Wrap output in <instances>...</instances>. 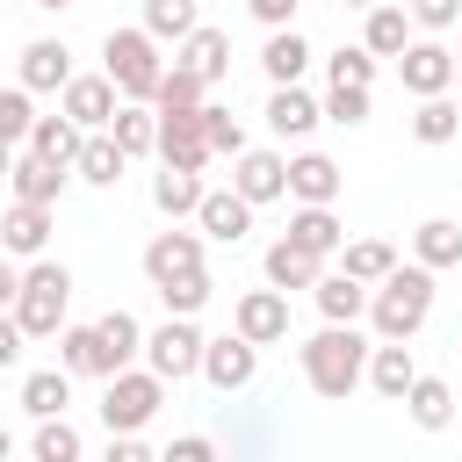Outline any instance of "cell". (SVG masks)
<instances>
[{
	"instance_id": "obj_4",
	"label": "cell",
	"mask_w": 462,
	"mask_h": 462,
	"mask_svg": "<svg viewBox=\"0 0 462 462\" xmlns=\"http://www.w3.org/2000/svg\"><path fill=\"white\" fill-rule=\"evenodd\" d=\"M159 51H152V29H116L108 36V79L130 94V101H144L152 87H159Z\"/></svg>"
},
{
	"instance_id": "obj_5",
	"label": "cell",
	"mask_w": 462,
	"mask_h": 462,
	"mask_svg": "<svg viewBox=\"0 0 462 462\" xmlns=\"http://www.w3.org/2000/svg\"><path fill=\"white\" fill-rule=\"evenodd\" d=\"M152 411H159V368H152V375H123V368H116V375H108V397H101V419H108L116 433H130V426H144Z\"/></svg>"
},
{
	"instance_id": "obj_34",
	"label": "cell",
	"mask_w": 462,
	"mask_h": 462,
	"mask_svg": "<svg viewBox=\"0 0 462 462\" xmlns=\"http://www.w3.org/2000/svg\"><path fill=\"white\" fill-rule=\"evenodd\" d=\"M368 51H375V58L404 51V7H390V0H375V7H368Z\"/></svg>"
},
{
	"instance_id": "obj_21",
	"label": "cell",
	"mask_w": 462,
	"mask_h": 462,
	"mask_svg": "<svg viewBox=\"0 0 462 462\" xmlns=\"http://www.w3.org/2000/svg\"><path fill=\"white\" fill-rule=\"evenodd\" d=\"M58 354H65V368H79V375H116V361H108V346H101V325H72V332L58 339Z\"/></svg>"
},
{
	"instance_id": "obj_42",
	"label": "cell",
	"mask_w": 462,
	"mask_h": 462,
	"mask_svg": "<svg viewBox=\"0 0 462 462\" xmlns=\"http://www.w3.org/2000/svg\"><path fill=\"white\" fill-rule=\"evenodd\" d=\"M36 455H43V462H72V455H79V433L51 411V419H43V433H36Z\"/></svg>"
},
{
	"instance_id": "obj_40",
	"label": "cell",
	"mask_w": 462,
	"mask_h": 462,
	"mask_svg": "<svg viewBox=\"0 0 462 462\" xmlns=\"http://www.w3.org/2000/svg\"><path fill=\"white\" fill-rule=\"evenodd\" d=\"M375 79V51H332V87H368Z\"/></svg>"
},
{
	"instance_id": "obj_26",
	"label": "cell",
	"mask_w": 462,
	"mask_h": 462,
	"mask_svg": "<svg viewBox=\"0 0 462 462\" xmlns=\"http://www.w3.org/2000/svg\"><path fill=\"white\" fill-rule=\"evenodd\" d=\"M260 65H267V72H274V87H282V79H296V72L310 65V43H303L296 29H274V36H267V51H260Z\"/></svg>"
},
{
	"instance_id": "obj_41",
	"label": "cell",
	"mask_w": 462,
	"mask_h": 462,
	"mask_svg": "<svg viewBox=\"0 0 462 462\" xmlns=\"http://www.w3.org/2000/svg\"><path fill=\"white\" fill-rule=\"evenodd\" d=\"M202 130H209V152H231V159L245 152V130L231 123V108H209V101H202Z\"/></svg>"
},
{
	"instance_id": "obj_18",
	"label": "cell",
	"mask_w": 462,
	"mask_h": 462,
	"mask_svg": "<svg viewBox=\"0 0 462 462\" xmlns=\"http://www.w3.org/2000/svg\"><path fill=\"white\" fill-rule=\"evenodd\" d=\"M58 188H65V159H51V152H36V144H29V159H14V195L51 202Z\"/></svg>"
},
{
	"instance_id": "obj_19",
	"label": "cell",
	"mask_w": 462,
	"mask_h": 462,
	"mask_svg": "<svg viewBox=\"0 0 462 462\" xmlns=\"http://www.w3.org/2000/svg\"><path fill=\"white\" fill-rule=\"evenodd\" d=\"M289 188H296L303 202H332V195H339V166H332L325 152H303V159H289Z\"/></svg>"
},
{
	"instance_id": "obj_46",
	"label": "cell",
	"mask_w": 462,
	"mask_h": 462,
	"mask_svg": "<svg viewBox=\"0 0 462 462\" xmlns=\"http://www.w3.org/2000/svg\"><path fill=\"white\" fill-rule=\"evenodd\" d=\"M411 14H419L426 29H448V22H455V0H411Z\"/></svg>"
},
{
	"instance_id": "obj_24",
	"label": "cell",
	"mask_w": 462,
	"mask_h": 462,
	"mask_svg": "<svg viewBox=\"0 0 462 462\" xmlns=\"http://www.w3.org/2000/svg\"><path fill=\"white\" fill-rule=\"evenodd\" d=\"M65 79H72L65 43H51V36H43V43H29V51H22V87H65Z\"/></svg>"
},
{
	"instance_id": "obj_39",
	"label": "cell",
	"mask_w": 462,
	"mask_h": 462,
	"mask_svg": "<svg viewBox=\"0 0 462 462\" xmlns=\"http://www.w3.org/2000/svg\"><path fill=\"white\" fill-rule=\"evenodd\" d=\"M397 267V253L383 245V238H361V245H346V274H361V282H383Z\"/></svg>"
},
{
	"instance_id": "obj_12",
	"label": "cell",
	"mask_w": 462,
	"mask_h": 462,
	"mask_svg": "<svg viewBox=\"0 0 462 462\" xmlns=\"http://www.w3.org/2000/svg\"><path fill=\"white\" fill-rule=\"evenodd\" d=\"M238 332H245L253 346L282 339V332H289V303H282V289H253V296H238Z\"/></svg>"
},
{
	"instance_id": "obj_22",
	"label": "cell",
	"mask_w": 462,
	"mask_h": 462,
	"mask_svg": "<svg viewBox=\"0 0 462 462\" xmlns=\"http://www.w3.org/2000/svg\"><path fill=\"white\" fill-rule=\"evenodd\" d=\"M180 65H188V72H202V79H217V72L231 65V36L195 22V29H188V51H180Z\"/></svg>"
},
{
	"instance_id": "obj_53",
	"label": "cell",
	"mask_w": 462,
	"mask_h": 462,
	"mask_svg": "<svg viewBox=\"0 0 462 462\" xmlns=\"http://www.w3.org/2000/svg\"><path fill=\"white\" fill-rule=\"evenodd\" d=\"M346 7H375V0H346Z\"/></svg>"
},
{
	"instance_id": "obj_28",
	"label": "cell",
	"mask_w": 462,
	"mask_h": 462,
	"mask_svg": "<svg viewBox=\"0 0 462 462\" xmlns=\"http://www.w3.org/2000/svg\"><path fill=\"white\" fill-rule=\"evenodd\" d=\"M123 159H130V152H123V144H116V137H87V144H79V159H72V166H79V173H87V180H101V188H108V180H123Z\"/></svg>"
},
{
	"instance_id": "obj_32",
	"label": "cell",
	"mask_w": 462,
	"mask_h": 462,
	"mask_svg": "<svg viewBox=\"0 0 462 462\" xmlns=\"http://www.w3.org/2000/svg\"><path fill=\"white\" fill-rule=\"evenodd\" d=\"M152 195H159V209H166V217H188V209L202 202V188H195V166H166Z\"/></svg>"
},
{
	"instance_id": "obj_14",
	"label": "cell",
	"mask_w": 462,
	"mask_h": 462,
	"mask_svg": "<svg viewBox=\"0 0 462 462\" xmlns=\"http://www.w3.org/2000/svg\"><path fill=\"white\" fill-rule=\"evenodd\" d=\"M195 217H202V231H209V238H245L253 202H245L238 188H217V195H202V202H195Z\"/></svg>"
},
{
	"instance_id": "obj_25",
	"label": "cell",
	"mask_w": 462,
	"mask_h": 462,
	"mask_svg": "<svg viewBox=\"0 0 462 462\" xmlns=\"http://www.w3.org/2000/svg\"><path fill=\"white\" fill-rule=\"evenodd\" d=\"M404 404H411V419H419V426H448V419H455V397H448V383H440V375H411Z\"/></svg>"
},
{
	"instance_id": "obj_27",
	"label": "cell",
	"mask_w": 462,
	"mask_h": 462,
	"mask_svg": "<svg viewBox=\"0 0 462 462\" xmlns=\"http://www.w3.org/2000/svg\"><path fill=\"white\" fill-rule=\"evenodd\" d=\"M419 260H426V267H455V260H462V224L426 217V224H419Z\"/></svg>"
},
{
	"instance_id": "obj_35",
	"label": "cell",
	"mask_w": 462,
	"mask_h": 462,
	"mask_svg": "<svg viewBox=\"0 0 462 462\" xmlns=\"http://www.w3.org/2000/svg\"><path fill=\"white\" fill-rule=\"evenodd\" d=\"M455 123H462V108H455V101H440V94H426V101H419V116H411V130H419L426 144H448V137H455Z\"/></svg>"
},
{
	"instance_id": "obj_51",
	"label": "cell",
	"mask_w": 462,
	"mask_h": 462,
	"mask_svg": "<svg viewBox=\"0 0 462 462\" xmlns=\"http://www.w3.org/2000/svg\"><path fill=\"white\" fill-rule=\"evenodd\" d=\"M0 173H14V144L7 137H0Z\"/></svg>"
},
{
	"instance_id": "obj_17",
	"label": "cell",
	"mask_w": 462,
	"mask_h": 462,
	"mask_svg": "<svg viewBox=\"0 0 462 462\" xmlns=\"http://www.w3.org/2000/svg\"><path fill=\"white\" fill-rule=\"evenodd\" d=\"M267 123H274L282 137H303V130L318 123V101H310L296 79H282V87H274V101H267Z\"/></svg>"
},
{
	"instance_id": "obj_33",
	"label": "cell",
	"mask_w": 462,
	"mask_h": 462,
	"mask_svg": "<svg viewBox=\"0 0 462 462\" xmlns=\"http://www.w3.org/2000/svg\"><path fill=\"white\" fill-rule=\"evenodd\" d=\"M65 397H72V390H65V368H36V375L22 383V404H29L36 419H51V411H65Z\"/></svg>"
},
{
	"instance_id": "obj_44",
	"label": "cell",
	"mask_w": 462,
	"mask_h": 462,
	"mask_svg": "<svg viewBox=\"0 0 462 462\" xmlns=\"http://www.w3.org/2000/svg\"><path fill=\"white\" fill-rule=\"evenodd\" d=\"M159 296H166L173 310H202V303H209V274H180V282H166Z\"/></svg>"
},
{
	"instance_id": "obj_6",
	"label": "cell",
	"mask_w": 462,
	"mask_h": 462,
	"mask_svg": "<svg viewBox=\"0 0 462 462\" xmlns=\"http://www.w3.org/2000/svg\"><path fill=\"white\" fill-rule=\"evenodd\" d=\"M144 354H152L159 375H188V368H202V332L188 325V310H173V318L144 339Z\"/></svg>"
},
{
	"instance_id": "obj_52",
	"label": "cell",
	"mask_w": 462,
	"mask_h": 462,
	"mask_svg": "<svg viewBox=\"0 0 462 462\" xmlns=\"http://www.w3.org/2000/svg\"><path fill=\"white\" fill-rule=\"evenodd\" d=\"M7 448H14V440H7V426H0V462H7Z\"/></svg>"
},
{
	"instance_id": "obj_43",
	"label": "cell",
	"mask_w": 462,
	"mask_h": 462,
	"mask_svg": "<svg viewBox=\"0 0 462 462\" xmlns=\"http://www.w3.org/2000/svg\"><path fill=\"white\" fill-rule=\"evenodd\" d=\"M29 130H36V116H29V94H22V87H7V94H0V137L14 144V137H29Z\"/></svg>"
},
{
	"instance_id": "obj_30",
	"label": "cell",
	"mask_w": 462,
	"mask_h": 462,
	"mask_svg": "<svg viewBox=\"0 0 462 462\" xmlns=\"http://www.w3.org/2000/svg\"><path fill=\"white\" fill-rule=\"evenodd\" d=\"M108 123H116V144H123V152H130V159H137V152H152V144H159V116H152V108H116V116H108Z\"/></svg>"
},
{
	"instance_id": "obj_3",
	"label": "cell",
	"mask_w": 462,
	"mask_h": 462,
	"mask_svg": "<svg viewBox=\"0 0 462 462\" xmlns=\"http://www.w3.org/2000/svg\"><path fill=\"white\" fill-rule=\"evenodd\" d=\"M65 296H72V274H65L58 260H36V267L22 274V296H14V318H22V332H58V318H65Z\"/></svg>"
},
{
	"instance_id": "obj_11",
	"label": "cell",
	"mask_w": 462,
	"mask_h": 462,
	"mask_svg": "<svg viewBox=\"0 0 462 462\" xmlns=\"http://www.w3.org/2000/svg\"><path fill=\"white\" fill-rule=\"evenodd\" d=\"M231 188H238L245 202H267V195H282V188H289V159H282V152H238Z\"/></svg>"
},
{
	"instance_id": "obj_23",
	"label": "cell",
	"mask_w": 462,
	"mask_h": 462,
	"mask_svg": "<svg viewBox=\"0 0 462 462\" xmlns=\"http://www.w3.org/2000/svg\"><path fill=\"white\" fill-rule=\"evenodd\" d=\"M202 72H188V65H173V72H159V87H152V101H159V116H188V108H202Z\"/></svg>"
},
{
	"instance_id": "obj_45",
	"label": "cell",
	"mask_w": 462,
	"mask_h": 462,
	"mask_svg": "<svg viewBox=\"0 0 462 462\" xmlns=\"http://www.w3.org/2000/svg\"><path fill=\"white\" fill-rule=\"evenodd\" d=\"M325 116H332V123H361V116H368V87H332Z\"/></svg>"
},
{
	"instance_id": "obj_54",
	"label": "cell",
	"mask_w": 462,
	"mask_h": 462,
	"mask_svg": "<svg viewBox=\"0 0 462 462\" xmlns=\"http://www.w3.org/2000/svg\"><path fill=\"white\" fill-rule=\"evenodd\" d=\"M43 7H65V0H43Z\"/></svg>"
},
{
	"instance_id": "obj_50",
	"label": "cell",
	"mask_w": 462,
	"mask_h": 462,
	"mask_svg": "<svg viewBox=\"0 0 462 462\" xmlns=\"http://www.w3.org/2000/svg\"><path fill=\"white\" fill-rule=\"evenodd\" d=\"M289 7H296V0H253V14H260V22H289Z\"/></svg>"
},
{
	"instance_id": "obj_9",
	"label": "cell",
	"mask_w": 462,
	"mask_h": 462,
	"mask_svg": "<svg viewBox=\"0 0 462 462\" xmlns=\"http://www.w3.org/2000/svg\"><path fill=\"white\" fill-rule=\"evenodd\" d=\"M202 375H209L217 390H238V383H253V339H245V332L202 339Z\"/></svg>"
},
{
	"instance_id": "obj_7",
	"label": "cell",
	"mask_w": 462,
	"mask_h": 462,
	"mask_svg": "<svg viewBox=\"0 0 462 462\" xmlns=\"http://www.w3.org/2000/svg\"><path fill=\"white\" fill-rule=\"evenodd\" d=\"M144 274L166 289V282H180V274H202V238L195 231H159L152 245H144Z\"/></svg>"
},
{
	"instance_id": "obj_31",
	"label": "cell",
	"mask_w": 462,
	"mask_h": 462,
	"mask_svg": "<svg viewBox=\"0 0 462 462\" xmlns=\"http://www.w3.org/2000/svg\"><path fill=\"white\" fill-rule=\"evenodd\" d=\"M29 144L36 152H51V159H79V130H72V116H36V130H29Z\"/></svg>"
},
{
	"instance_id": "obj_13",
	"label": "cell",
	"mask_w": 462,
	"mask_h": 462,
	"mask_svg": "<svg viewBox=\"0 0 462 462\" xmlns=\"http://www.w3.org/2000/svg\"><path fill=\"white\" fill-rule=\"evenodd\" d=\"M397 72H404V87H411V94H440V87L455 79V58H448L440 43H404Z\"/></svg>"
},
{
	"instance_id": "obj_15",
	"label": "cell",
	"mask_w": 462,
	"mask_h": 462,
	"mask_svg": "<svg viewBox=\"0 0 462 462\" xmlns=\"http://www.w3.org/2000/svg\"><path fill=\"white\" fill-rule=\"evenodd\" d=\"M318 310H325L332 325H354V318L368 310V289H361V274H346V267H339V274H325V282H318Z\"/></svg>"
},
{
	"instance_id": "obj_1",
	"label": "cell",
	"mask_w": 462,
	"mask_h": 462,
	"mask_svg": "<svg viewBox=\"0 0 462 462\" xmlns=\"http://www.w3.org/2000/svg\"><path fill=\"white\" fill-rule=\"evenodd\" d=\"M426 303H433V274H426V267H390V274H383V289L368 296V310H375V332H383V339L419 332V325H426Z\"/></svg>"
},
{
	"instance_id": "obj_29",
	"label": "cell",
	"mask_w": 462,
	"mask_h": 462,
	"mask_svg": "<svg viewBox=\"0 0 462 462\" xmlns=\"http://www.w3.org/2000/svg\"><path fill=\"white\" fill-rule=\"evenodd\" d=\"M289 238H296L303 253H332V245H339V217H332L325 202H310V209L289 224Z\"/></svg>"
},
{
	"instance_id": "obj_47",
	"label": "cell",
	"mask_w": 462,
	"mask_h": 462,
	"mask_svg": "<svg viewBox=\"0 0 462 462\" xmlns=\"http://www.w3.org/2000/svg\"><path fill=\"white\" fill-rule=\"evenodd\" d=\"M166 462H209V440H202V433H188V440H173V448H166Z\"/></svg>"
},
{
	"instance_id": "obj_20",
	"label": "cell",
	"mask_w": 462,
	"mask_h": 462,
	"mask_svg": "<svg viewBox=\"0 0 462 462\" xmlns=\"http://www.w3.org/2000/svg\"><path fill=\"white\" fill-rule=\"evenodd\" d=\"M267 282H274V289H318V253H303L296 238H282V245L267 253Z\"/></svg>"
},
{
	"instance_id": "obj_2",
	"label": "cell",
	"mask_w": 462,
	"mask_h": 462,
	"mask_svg": "<svg viewBox=\"0 0 462 462\" xmlns=\"http://www.w3.org/2000/svg\"><path fill=\"white\" fill-rule=\"evenodd\" d=\"M303 375L318 397H346L361 383V332L354 325H325L310 346H303Z\"/></svg>"
},
{
	"instance_id": "obj_36",
	"label": "cell",
	"mask_w": 462,
	"mask_h": 462,
	"mask_svg": "<svg viewBox=\"0 0 462 462\" xmlns=\"http://www.w3.org/2000/svg\"><path fill=\"white\" fill-rule=\"evenodd\" d=\"M411 375H419V368H411V354H404V346H383V354H375V368H368V383H375L383 397H404V390H411Z\"/></svg>"
},
{
	"instance_id": "obj_48",
	"label": "cell",
	"mask_w": 462,
	"mask_h": 462,
	"mask_svg": "<svg viewBox=\"0 0 462 462\" xmlns=\"http://www.w3.org/2000/svg\"><path fill=\"white\" fill-rule=\"evenodd\" d=\"M22 354V318H0V368Z\"/></svg>"
},
{
	"instance_id": "obj_37",
	"label": "cell",
	"mask_w": 462,
	"mask_h": 462,
	"mask_svg": "<svg viewBox=\"0 0 462 462\" xmlns=\"http://www.w3.org/2000/svg\"><path fill=\"white\" fill-rule=\"evenodd\" d=\"M94 325H101V346H108V361H116V368H123V361L137 354V339H144L130 310H108V318H94Z\"/></svg>"
},
{
	"instance_id": "obj_16",
	"label": "cell",
	"mask_w": 462,
	"mask_h": 462,
	"mask_svg": "<svg viewBox=\"0 0 462 462\" xmlns=\"http://www.w3.org/2000/svg\"><path fill=\"white\" fill-rule=\"evenodd\" d=\"M65 116L72 123H108L116 116V79H65Z\"/></svg>"
},
{
	"instance_id": "obj_10",
	"label": "cell",
	"mask_w": 462,
	"mask_h": 462,
	"mask_svg": "<svg viewBox=\"0 0 462 462\" xmlns=\"http://www.w3.org/2000/svg\"><path fill=\"white\" fill-rule=\"evenodd\" d=\"M159 152H166V166H202V159H209L202 108H188V116H159Z\"/></svg>"
},
{
	"instance_id": "obj_49",
	"label": "cell",
	"mask_w": 462,
	"mask_h": 462,
	"mask_svg": "<svg viewBox=\"0 0 462 462\" xmlns=\"http://www.w3.org/2000/svg\"><path fill=\"white\" fill-rule=\"evenodd\" d=\"M14 296H22V267H14V260H0V303H14Z\"/></svg>"
},
{
	"instance_id": "obj_38",
	"label": "cell",
	"mask_w": 462,
	"mask_h": 462,
	"mask_svg": "<svg viewBox=\"0 0 462 462\" xmlns=\"http://www.w3.org/2000/svg\"><path fill=\"white\" fill-rule=\"evenodd\" d=\"M144 29L152 36H188L195 29V0H144Z\"/></svg>"
},
{
	"instance_id": "obj_8",
	"label": "cell",
	"mask_w": 462,
	"mask_h": 462,
	"mask_svg": "<svg viewBox=\"0 0 462 462\" xmlns=\"http://www.w3.org/2000/svg\"><path fill=\"white\" fill-rule=\"evenodd\" d=\"M43 238H51V202L14 195V202L0 209V245H7V253H36Z\"/></svg>"
}]
</instances>
